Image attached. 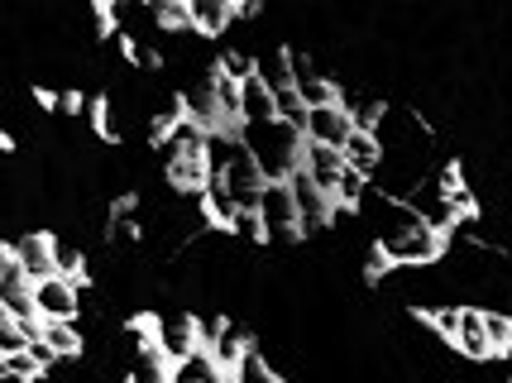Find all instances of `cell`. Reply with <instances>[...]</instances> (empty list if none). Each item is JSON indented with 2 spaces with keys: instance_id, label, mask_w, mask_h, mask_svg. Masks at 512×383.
<instances>
[{
  "instance_id": "6da1fadb",
  "label": "cell",
  "mask_w": 512,
  "mask_h": 383,
  "mask_svg": "<svg viewBox=\"0 0 512 383\" xmlns=\"http://www.w3.org/2000/svg\"><path fill=\"white\" fill-rule=\"evenodd\" d=\"M245 149L254 154V163L264 168L268 182H288L297 168H302V154H307V135H297L283 120H268V125H245Z\"/></svg>"
},
{
  "instance_id": "7a4b0ae2",
  "label": "cell",
  "mask_w": 512,
  "mask_h": 383,
  "mask_svg": "<svg viewBox=\"0 0 512 383\" xmlns=\"http://www.w3.org/2000/svg\"><path fill=\"white\" fill-rule=\"evenodd\" d=\"M450 249V235L436 226H407L398 230V235H383L379 240V254L383 264H393V269H431V264H441Z\"/></svg>"
},
{
  "instance_id": "3957f363",
  "label": "cell",
  "mask_w": 512,
  "mask_h": 383,
  "mask_svg": "<svg viewBox=\"0 0 512 383\" xmlns=\"http://www.w3.org/2000/svg\"><path fill=\"white\" fill-rule=\"evenodd\" d=\"M154 345L163 350L168 364L192 360L197 350H206V331H201L197 312H158L154 316Z\"/></svg>"
},
{
  "instance_id": "277c9868",
  "label": "cell",
  "mask_w": 512,
  "mask_h": 383,
  "mask_svg": "<svg viewBox=\"0 0 512 383\" xmlns=\"http://www.w3.org/2000/svg\"><path fill=\"white\" fill-rule=\"evenodd\" d=\"M259 221H264V240L268 245H292L302 235V216L292 202L288 182H268L264 197H259Z\"/></svg>"
},
{
  "instance_id": "5b68a950",
  "label": "cell",
  "mask_w": 512,
  "mask_h": 383,
  "mask_svg": "<svg viewBox=\"0 0 512 383\" xmlns=\"http://www.w3.org/2000/svg\"><path fill=\"white\" fill-rule=\"evenodd\" d=\"M5 254H10L34 283H44V278L58 273V235H53V230H24V235H15V240L5 245Z\"/></svg>"
},
{
  "instance_id": "8992f818",
  "label": "cell",
  "mask_w": 512,
  "mask_h": 383,
  "mask_svg": "<svg viewBox=\"0 0 512 383\" xmlns=\"http://www.w3.org/2000/svg\"><path fill=\"white\" fill-rule=\"evenodd\" d=\"M130 350L134 360L125 369V383H178L173 379V364L163 360V350L154 345V321H134L130 326Z\"/></svg>"
},
{
  "instance_id": "52a82bcc",
  "label": "cell",
  "mask_w": 512,
  "mask_h": 383,
  "mask_svg": "<svg viewBox=\"0 0 512 383\" xmlns=\"http://www.w3.org/2000/svg\"><path fill=\"white\" fill-rule=\"evenodd\" d=\"M34 302H39V316H44V321H77V316H82V288L67 283L63 273L34 283Z\"/></svg>"
},
{
  "instance_id": "ba28073f",
  "label": "cell",
  "mask_w": 512,
  "mask_h": 383,
  "mask_svg": "<svg viewBox=\"0 0 512 383\" xmlns=\"http://www.w3.org/2000/svg\"><path fill=\"white\" fill-rule=\"evenodd\" d=\"M350 135H355V125H350V111H345V101H335V106H321V111L307 115V144H326V149H340V154H345Z\"/></svg>"
},
{
  "instance_id": "9c48e42d",
  "label": "cell",
  "mask_w": 512,
  "mask_h": 383,
  "mask_svg": "<svg viewBox=\"0 0 512 383\" xmlns=\"http://www.w3.org/2000/svg\"><path fill=\"white\" fill-rule=\"evenodd\" d=\"M455 350H460V360H469V364L498 360V350H493V340H489V326H484V307H460V336H455Z\"/></svg>"
},
{
  "instance_id": "30bf717a",
  "label": "cell",
  "mask_w": 512,
  "mask_h": 383,
  "mask_svg": "<svg viewBox=\"0 0 512 383\" xmlns=\"http://www.w3.org/2000/svg\"><path fill=\"white\" fill-rule=\"evenodd\" d=\"M240 20V5L230 0H192V34L197 39H225V29Z\"/></svg>"
},
{
  "instance_id": "8fae6325",
  "label": "cell",
  "mask_w": 512,
  "mask_h": 383,
  "mask_svg": "<svg viewBox=\"0 0 512 383\" xmlns=\"http://www.w3.org/2000/svg\"><path fill=\"white\" fill-rule=\"evenodd\" d=\"M302 168H307V178H312L326 197H335V182L345 173V154H340V149H326V144H307Z\"/></svg>"
},
{
  "instance_id": "7c38bea8",
  "label": "cell",
  "mask_w": 512,
  "mask_h": 383,
  "mask_svg": "<svg viewBox=\"0 0 512 383\" xmlns=\"http://www.w3.org/2000/svg\"><path fill=\"white\" fill-rule=\"evenodd\" d=\"M345 163H350V168H355L359 178H379L383 173V163H388V154H383V139L379 135H350V144H345Z\"/></svg>"
},
{
  "instance_id": "4fadbf2b",
  "label": "cell",
  "mask_w": 512,
  "mask_h": 383,
  "mask_svg": "<svg viewBox=\"0 0 512 383\" xmlns=\"http://www.w3.org/2000/svg\"><path fill=\"white\" fill-rule=\"evenodd\" d=\"M254 77L264 82L273 96L278 91H292V68H288V44H278V48H259L254 53Z\"/></svg>"
},
{
  "instance_id": "5bb4252c",
  "label": "cell",
  "mask_w": 512,
  "mask_h": 383,
  "mask_svg": "<svg viewBox=\"0 0 512 383\" xmlns=\"http://www.w3.org/2000/svg\"><path fill=\"white\" fill-rule=\"evenodd\" d=\"M240 120H245V125H268V120H278V96H273L259 77L240 87Z\"/></svg>"
},
{
  "instance_id": "9a60e30c",
  "label": "cell",
  "mask_w": 512,
  "mask_h": 383,
  "mask_svg": "<svg viewBox=\"0 0 512 383\" xmlns=\"http://www.w3.org/2000/svg\"><path fill=\"white\" fill-rule=\"evenodd\" d=\"M44 345L58 360H77L87 340H82V326H77V321H44Z\"/></svg>"
},
{
  "instance_id": "2e32d148",
  "label": "cell",
  "mask_w": 512,
  "mask_h": 383,
  "mask_svg": "<svg viewBox=\"0 0 512 383\" xmlns=\"http://www.w3.org/2000/svg\"><path fill=\"white\" fill-rule=\"evenodd\" d=\"M230 383H283V374L273 369V360H268L259 345H249L245 360L235 364V374H230Z\"/></svg>"
},
{
  "instance_id": "e0dca14e",
  "label": "cell",
  "mask_w": 512,
  "mask_h": 383,
  "mask_svg": "<svg viewBox=\"0 0 512 383\" xmlns=\"http://www.w3.org/2000/svg\"><path fill=\"white\" fill-rule=\"evenodd\" d=\"M0 374H5V383H44L48 364L34 350H20V355H0Z\"/></svg>"
},
{
  "instance_id": "ac0fdd59",
  "label": "cell",
  "mask_w": 512,
  "mask_h": 383,
  "mask_svg": "<svg viewBox=\"0 0 512 383\" xmlns=\"http://www.w3.org/2000/svg\"><path fill=\"white\" fill-rule=\"evenodd\" d=\"M216 72L245 87V82H254V53H245V48H221V58H216Z\"/></svg>"
},
{
  "instance_id": "d6986e66",
  "label": "cell",
  "mask_w": 512,
  "mask_h": 383,
  "mask_svg": "<svg viewBox=\"0 0 512 383\" xmlns=\"http://www.w3.org/2000/svg\"><path fill=\"white\" fill-rule=\"evenodd\" d=\"M58 273H63L67 283L87 288V254H82L77 245H67L63 235H58Z\"/></svg>"
}]
</instances>
